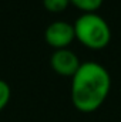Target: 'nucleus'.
Here are the masks:
<instances>
[{"mask_svg":"<svg viewBox=\"0 0 121 122\" xmlns=\"http://www.w3.org/2000/svg\"><path fill=\"white\" fill-rule=\"evenodd\" d=\"M71 78V99L77 109L91 112L101 107L111 88V77L105 67L95 61L81 62Z\"/></svg>","mask_w":121,"mask_h":122,"instance_id":"f257e3e1","label":"nucleus"},{"mask_svg":"<svg viewBox=\"0 0 121 122\" xmlns=\"http://www.w3.org/2000/svg\"><path fill=\"white\" fill-rule=\"evenodd\" d=\"M73 26L76 37L90 48H103L110 43L111 38L110 26L97 13L81 14Z\"/></svg>","mask_w":121,"mask_h":122,"instance_id":"f03ea898","label":"nucleus"},{"mask_svg":"<svg viewBox=\"0 0 121 122\" xmlns=\"http://www.w3.org/2000/svg\"><path fill=\"white\" fill-rule=\"evenodd\" d=\"M44 36L50 46H53L56 48H66L76 38L74 26L67 21L57 20L47 26Z\"/></svg>","mask_w":121,"mask_h":122,"instance_id":"7ed1b4c3","label":"nucleus"},{"mask_svg":"<svg viewBox=\"0 0 121 122\" xmlns=\"http://www.w3.org/2000/svg\"><path fill=\"white\" fill-rule=\"evenodd\" d=\"M50 64L56 72L67 77H73L81 65L78 56L68 48H57L50 57Z\"/></svg>","mask_w":121,"mask_h":122,"instance_id":"20e7f679","label":"nucleus"},{"mask_svg":"<svg viewBox=\"0 0 121 122\" xmlns=\"http://www.w3.org/2000/svg\"><path fill=\"white\" fill-rule=\"evenodd\" d=\"M70 3L84 10L86 13H94V10H97L103 4V0H70Z\"/></svg>","mask_w":121,"mask_h":122,"instance_id":"39448f33","label":"nucleus"},{"mask_svg":"<svg viewBox=\"0 0 121 122\" xmlns=\"http://www.w3.org/2000/svg\"><path fill=\"white\" fill-rule=\"evenodd\" d=\"M43 4L50 11H63L70 4V0H43Z\"/></svg>","mask_w":121,"mask_h":122,"instance_id":"423d86ee","label":"nucleus"},{"mask_svg":"<svg viewBox=\"0 0 121 122\" xmlns=\"http://www.w3.org/2000/svg\"><path fill=\"white\" fill-rule=\"evenodd\" d=\"M10 95H11L10 85L4 80H0V111L7 105V102L10 99Z\"/></svg>","mask_w":121,"mask_h":122,"instance_id":"0eeeda50","label":"nucleus"}]
</instances>
